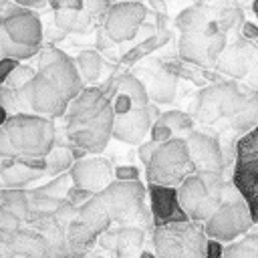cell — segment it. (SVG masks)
Instances as JSON below:
<instances>
[{
  "label": "cell",
  "mask_w": 258,
  "mask_h": 258,
  "mask_svg": "<svg viewBox=\"0 0 258 258\" xmlns=\"http://www.w3.org/2000/svg\"><path fill=\"white\" fill-rule=\"evenodd\" d=\"M105 87H85L71 103L67 113L60 117L64 121L67 145H75L85 153H101L113 129V103Z\"/></svg>",
  "instance_id": "obj_1"
},
{
  "label": "cell",
  "mask_w": 258,
  "mask_h": 258,
  "mask_svg": "<svg viewBox=\"0 0 258 258\" xmlns=\"http://www.w3.org/2000/svg\"><path fill=\"white\" fill-rule=\"evenodd\" d=\"M175 189L187 220L204 224L234 189V183L226 171H194Z\"/></svg>",
  "instance_id": "obj_2"
},
{
  "label": "cell",
  "mask_w": 258,
  "mask_h": 258,
  "mask_svg": "<svg viewBox=\"0 0 258 258\" xmlns=\"http://www.w3.org/2000/svg\"><path fill=\"white\" fill-rule=\"evenodd\" d=\"M95 196L99 198L113 226H137L143 230H153V216L145 204L147 189L139 179H113Z\"/></svg>",
  "instance_id": "obj_3"
},
{
  "label": "cell",
  "mask_w": 258,
  "mask_h": 258,
  "mask_svg": "<svg viewBox=\"0 0 258 258\" xmlns=\"http://www.w3.org/2000/svg\"><path fill=\"white\" fill-rule=\"evenodd\" d=\"M254 89L240 85L238 81H220L216 85H210L202 89L191 103V119L194 123L214 125L218 121H226L228 129L232 121L240 115V111L246 107L250 95ZM226 129V133H228Z\"/></svg>",
  "instance_id": "obj_4"
},
{
  "label": "cell",
  "mask_w": 258,
  "mask_h": 258,
  "mask_svg": "<svg viewBox=\"0 0 258 258\" xmlns=\"http://www.w3.org/2000/svg\"><path fill=\"white\" fill-rule=\"evenodd\" d=\"M18 159H44L56 145V125L52 119L36 113L8 115L2 125Z\"/></svg>",
  "instance_id": "obj_5"
},
{
  "label": "cell",
  "mask_w": 258,
  "mask_h": 258,
  "mask_svg": "<svg viewBox=\"0 0 258 258\" xmlns=\"http://www.w3.org/2000/svg\"><path fill=\"white\" fill-rule=\"evenodd\" d=\"M208 236L200 222L181 220L153 228V254L157 258H204Z\"/></svg>",
  "instance_id": "obj_6"
},
{
  "label": "cell",
  "mask_w": 258,
  "mask_h": 258,
  "mask_svg": "<svg viewBox=\"0 0 258 258\" xmlns=\"http://www.w3.org/2000/svg\"><path fill=\"white\" fill-rule=\"evenodd\" d=\"M194 171L196 169L187 151L185 137L179 135H173L171 139L159 143L153 149L149 161L145 163L147 183H155V185L177 187Z\"/></svg>",
  "instance_id": "obj_7"
},
{
  "label": "cell",
  "mask_w": 258,
  "mask_h": 258,
  "mask_svg": "<svg viewBox=\"0 0 258 258\" xmlns=\"http://www.w3.org/2000/svg\"><path fill=\"white\" fill-rule=\"evenodd\" d=\"M202 226L208 238L218 240L222 244H228L252 230L254 220H252L250 208L240 196V191L236 189V185Z\"/></svg>",
  "instance_id": "obj_8"
},
{
  "label": "cell",
  "mask_w": 258,
  "mask_h": 258,
  "mask_svg": "<svg viewBox=\"0 0 258 258\" xmlns=\"http://www.w3.org/2000/svg\"><path fill=\"white\" fill-rule=\"evenodd\" d=\"M226 44H228V34L218 26L216 20H210L200 30L181 32L179 56L198 67H214Z\"/></svg>",
  "instance_id": "obj_9"
},
{
  "label": "cell",
  "mask_w": 258,
  "mask_h": 258,
  "mask_svg": "<svg viewBox=\"0 0 258 258\" xmlns=\"http://www.w3.org/2000/svg\"><path fill=\"white\" fill-rule=\"evenodd\" d=\"M22 103L26 107V113H36L42 117H48L52 121L60 119L69 109V99L60 93V89L42 73L36 71V75L24 83L20 89Z\"/></svg>",
  "instance_id": "obj_10"
},
{
  "label": "cell",
  "mask_w": 258,
  "mask_h": 258,
  "mask_svg": "<svg viewBox=\"0 0 258 258\" xmlns=\"http://www.w3.org/2000/svg\"><path fill=\"white\" fill-rule=\"evenodd\" d=\"M214 67L234 81L244 79L246 87L258 91V46H254L248 38L242 36L232 44H226Z\"/></svg>",
  "instance_id": "obj_11"
},
{
  "label": "cell",
  "mask_w": 258,
  "mask_h": 258,
  "mask_svg": "<svg viewBox=\"0 0 258 258\" xmlns=\"http://www.w3.org/2000/svg\"><path fill=\"white\" fill-rule=\"evenodd\" d=\"M36 71L48 77L69 101H73L85 89V81L81 79L75 60L56 46L40 48V60Z\"/></svg>",
  "instance_id": "obj_12"
},
{
  "label": "cell",
  "mask_w": 258,
  "mask_h": 258,
  "mask_svg": "<svg viewBox=\"0 0 258 258\" xmlns=\"http://www.w3.org/2000/svg\"><path fill=\"white\" fill-rule=\"evenodd\" d=\"M0 28L4 30L6 36H10L18 44L42 48V40H44L42 20L32 8H24L14 2H8V6L0 16Z\"/></svg>",
  "instance_id": "obj_13"
},
{
  "label": "cell",
  "mask_w": 258,
  "mask_h": 258,
  "mask_svg": "<svg viewBox=\"0 0 258 258\" xmlns=\"http://www.w3.org/2000/svg\"><path fill=\"white\" fill-rule=\"evenodd\" d=\"M147 16V8L141 2L127 0L111 4L105 18H103V32L111 42H125L131 40L137 30L143 26Z\"/></svg>",
  "instance_id": "obj_14"
},
{
  "label": "cell",
  "mask_w": 258,
  "mask_h": 258,
  "mask_svg": "<svg viewBox=\"0 0 258 258\" xmlns=\"http://www.w3.org/2000/svg\"><path fill=\"white\" fill-rule=\"evenodd\" d=\"M185 143H187V151H189L196 171H226L228 169L230 163L224 155L218 135L202 131V129H191L185 135Z\"/></svg>",
  "instance_id": "obj_15"
},
{
  "label": "cell",
  "mask_w": 258,
  "mask_h": 258,
  "mask_svg": "<svg viewBox=\"0 0 258 258\" xmlns=\"http://www.w3.org/2000/svg\"><path fill=\"white\" fill-rule=\"evenodd\" d=\"M157 117V107L151 103L145 107H133L127 113H119L113 119L111 137L127 145H141L149 137V129Z\"/></svg>",
  "instance_id": "obj_16"
},
{
  "label": "cell",
  "mask_w": 258,
  "mask_h": 258,
  "mask_svg": "<svg viewBox=\"0 0 258 258\" xmlns=\"http://www.w3.org/2000/svg\"><path fill=\"white\" fill-rule=\"evenodd\" d=\"M69 173H71L73 185L81 187L89 194H99L115 179V169H113L111 161L101 157L99 153H95L91 157L75 159Z\"/></svg>",
  "instance_id": "obj_17"
},
{
  "label": "cell",
  "mask_w": 258,
  "mask_h": 258,
  "mask_svg": "<svg viewBox=\"0 0 258 258\" xmlns=\"http://www.w3.org/2000/svg\"><path fill=\"white\" fill-rule=\"evenodd\" d=\"M238 149H240V157L234 167L232 183L248 204L252 220L258 222V157L256 153H250L242 145Z\"/></svg>",
  "instance_id": "obj_18"
},
{
  "label": "cell",
  "mask_w": 258,
  "mask_h": 258,
  "mask_svg": "<svg viewBox=\"0 0 258 258\" xmlns=\"http://www.w3.org/2000/svg\"><path fill=\"white\" fill-rule=\"evenodd\" d=\"M147 196H149V210L153 216V228L159 224H169V222H181L187 220L183 214L179 200H177V189L169 185H147Z\"/></svg>",
  "instance_id": "obj_19"
},
{
  "label": "cell",
  "mask_w": 258,
  "mask_h": 258,
  "mask_svg": "<svg viewBox=\"0 0 258 258\" xmlns=\"http://www.w3.org/2000/svg\"><path fill=\"white\" fill-rule=\"evenodd\" d=\"M149 99L155 103H171L177 93V77L169 73L165 67L149 69L147 71V81H143Z\"/></svg>",
  "instance_id": "obj_20"
},
{
  "label": "cell",
  "mask_w": 258,
  "mask_h": 258,
  "mask_svg": "<svg viewBox=\"0 0 258 258\" xmlns=\"http://www.w3.org/2000/svg\"><path fill=\"white\" fill-rule=\"evenodd\" d=\"M52 18L54 26L64 34H83L93 26L91 16L83 8H58Z\"/></svg>",
  "instance_id": "obj_21"
},
{
  "label": "cell",
  "mask_w": 258,
  "mask_h": 258,
  "mask_svg": "<svg viewBox=\"0 0 258 258\" xmlns=\"http://www.w3.org/2000/svg\"><path fill=\"white\" fill-rule=\"evenodd\" d=\"M212 18V12L210 8H206L204 4H194V6H187L185 10H181L175 18V26L179 28V32H191V30H200L204 28Z\"/></svg>",
  "instance_id": "obj_22"
},
{
  "label": "cell",
  "mask_w": 258,
  "mask_h": 258,
  "mask_svg": "<svg viewBox=\"0 0 258 258\" xmlns=\"http://www.w3.org/2000/svg\"><path fill=\"white\" fill-rule=\"evenodd\" d=\"M75 64H77V71L81 75V79L85 83H91L95 85L99 79H101V71H103V56L93 50V48H85L77 54L75 58Z\"/></svg>",
  "instance_id": "obj_23"
},
{
  "label": "cell",
  "mask_w": 258,
  "mask_h": 258,
  "mask_svg": "<svg viewBox=\"0 0 258 258\" xmlns=\"http://www.w3.org/2000/svg\"><path fill=\"white\" fill-rule=\"evenodd\" d=\"M0 206L16 214L22 222H26L30 214V196L22 187H0Z\"/></svg>",
  "instance_id": "obj_24"
},
{
  "label": "cell",
  "mask_w": 258,
  "mask_h": 258,
  "mask_svg": "<svg viewBox=\"0 0 258 258\" xmlns=\"http://www.w3.org/2000/svg\"><path fill=\"white\" fill-rule=\"evenodd\" d=\"M222 258H258V232H246L244 236L224 244Z\"/></svg>",
  "instance_id": "obj_25"
},
{
  "label": "cell",
  "mask_w": 258,
  "mask_h": 258,
  "mask_svg": "<svg viewBox=\"0 0 258 258\" xmlns=\"http://www.w3.org/2000/svg\"><path fill=\"white\" fill-rule=\"evenodd\" d=\"M115 93H123L131 99L133 107H145L149 105V95H147V89L143 85V81L133 75V73H125L117 79V91Z\"/></svg>",
  "instance_id": "obj_26"
},
{
  "label": "cell",
  "mask_w": 258,
  "mask_h": 258,
  "mask_svg": "<svg viewBox=\"0 0 258 258\" xmlns=\"http://www.w3.org/2000/svg\"><path fill=\"white\" fill-rule=\"evenodd\" d=\"M75 163V155L71 151L69 145H54L46 157H44V165H46V175H58L71 169V165Z\"/></svg>",
  "instance_id": "obj_27"
},
{
  "label": "cell",
  "mask_w": 258,
  "mask_h": 258,
  "mask_svg": "<svg viewBox=\"0 0 258 258\" xmlns=\"http://www.w3.org/2000/svg\"><path fill=\"white\" fill-rule=\"evenodd\" d=\"M159 123H163L165 127L171 129V133H187L194 129V119L189 113L185 111H177V109H171V111H165V113H159V117L155 119Z\"/></svg>",
  "instance_id": "obj_28"
},
{
  "label": "cell",
  "mask_w": 258,
  "mask_h": 258,
  "mask_svg": "<svg viewBox=\"0 0 258 258\" xmlns=\"http://www.w3.org/2000/svg\"><path fill=\"white\" fill-rule=\"evenodd\" d=\"M73 185V179H71V173L64 171V173H58L54 175L48 183L32 189L34 194H42V196H52V198H67V191L71 189Z\"/></svg>",
  "instance_id": "obj_29"
},
{
  "label": "cell",
  "mask_w": 258,
  "mask_h": 258,
  "mask_svg": "<svg viewBox=\"0 0 258 258\" xmlns=\"http://www.w3.org/2000/svg\"><path fill=\"white\" fill-rule=\"evenodd\" d=\"M36 75V69L32 67V64H22V62H18L16 64V69L10 73V77L6 79V83H4V87H10V89H20L24 83H28L32 77Z\"/></svg>",
  "instance_id": "obj_30"
},
{
  "label": "cell",
  "mask_w": 258,
  "mask_h": 258,
  "mask_svg": "<svg viewBox=\"0 0 258 258\" xmlns=\"http://www.w3.org/2000/svg\"><path fill=\"white\" fill-rule=\"evenodd\" d=\"M22 220L16 216V214H12L10 210H6L4 206H0V238H6V236H10L12 232H16L18 228H22Z\"/></svg>",
  "instance_id": "obj_31"
},
{
  "label": "cell",
  "mask_w": 258,
  "mask_h": 258,
  "mask_svg": "<svg viewBox=\"0 0 258 258\" xmlns=\"http://www.w3.org/2000/svg\"><path fill=\"white\" fill-rule=\"evenodd\" d=\"M109 6H111L109 0H83V10L91 16L93 22L103 20L107 10H109Z\"/></svg>",
  "instance_id": "obj_32"
},
{
  "label": "cell",
  "mask_w": 258,
  "mask_h": 258,
  "mask_svg": "<svg viewBox=\"0 0 258 258\" xmlns=\"http://www.w3.org/2000/svg\"><path fill=\"white\" fill-rule=\"evenodd\" d=\"M171 137H173V133H171L169 127H165V125L159 123V121H153V125H151V129H149V139H151V141L163 143V141H167V139H171Z\"/></svg>",
  "instance_id": "obj_33"
},
{
  "label": "cell",
  "mask_w": 258,
  "mask_h": 258,
  "mask_svg": "<svg viewBox=\"0 0 258 258\" xmlns=\"http://www.w3.org/2000/svg\"><path fill=\"white\" fill-rule=\"evenodd\" d=\"M0 157L2 159H10V161H16L18 159V153L12 147V143H10V139H8V135H6V131H4L2 125H0Z\"/></svg>",
  "instance_id": "obj_34"
},
{
  "label": "cell",
  "mask_w": 258,
  "mask_h": 258,
  "mask_svg": "<svg viewBox=\"0 0 258 258\" xmlns=\"http://www.w3.org/2000/svg\"><path fill=\"white\" fill-rule=\"evenodd\" d=\"M111 103H113V111H115V115H119V113H127L129 109H133L131 99H129L127 95H123V93H115L113 99H111Z\"/></svg>",
  "instance_id": "obj_35"
},
{
  "label": "cell",
  "mask_w": 258,
  "mask_h": 258,
  "mask_svg": "<svg viewBox=\"0 0 258 258\" xmlns=\"http://www.w3.org/2000/svg\"><path fill=\"white\" fill-rule=\"evenodd\" d=\"M115 179H121V181L139 179V169L135 165H117L115 167Z\"/></svg>",
  "instance_id": "obj_36"
},
{
  "label": "cell",
  "mask_w": 258,
  "mask_h": 258,
  "mask_svg": "<svg viewBox=\"0 0 258 258\" xmlns=\"http://www.w3.org/2000/svg\"><path fill=\"white\" fill-rule=\"evenodd\" d=\"M79 258H115V254H113L109 248H105V246H101V244L97 242V244L91 246L87 252H83Z\"/></svg>",
  "instance_id": "obj_37"
},
{
  "label": "cell",
  "mask_w": 258,
  "mask_h": 258,
  "mask_svg": "<svg viewBox=\"0 0 258 258\" xmlns=\"http://www.w3.org/2000/svg\"><path fill=\"white\" fill-rule=\"evenodd\" d=\"M18 62H20V60H16V58H8V56L0 58V87L6 83V79H8L10 73L16 69Z\"/></svg>",
  "instance_id": "obj_38"
},
{
  "label": "cell",
  "mask_w": 258,
  "mask_h": 258,
  "mask_svg": "<svg viewBox=\"0 0 258 258\" xmlns=\"http://www.w3.org/2000/svg\"><path fill=\"white\" fill-rule=\"evenodd\" d=\"M157 145H159V143H155V141H151V139H145L141 145H137V147H139V159H141L143 167H145V163L149 161V157H151V153H153V149H155Z\"/></svg>",
  "instance_id": "obj_39"
},
{
  "label": "cell",
  "mask_w": 258,
  "mask_h": 258,
  "mask_svg": "<svg viewBox=\"0 0 258 258\" xmlns=\"http://www.w3.org/2000/svg\"><path fill=\"white\" fill-rule=\"evenodd\" d=\"M222 248H224V244H222V242L208 238V242H206V254H204V258H222Z\"/></svg>",
  "instance_id": "obj_40"
},
{
  "label": "cell",
  "mask_w": 258,
  "mask_h": 258,
  "mask_svg": "<svg viewBox=\"0 0 258 258\" xmlns=\"http://www.w3.org/2000/svg\"><path fill=\"white\" fill-rule=\"evenodd\" d=\"M52 10L58 8H83V0H48Z\"/></svg>",
  "instance_id": "obj_41"
},
{
  "label": "cell",
  "mask_w": 258,
  "mask_h": 258,
  "mask_svg": "<svg viewBox=\"0 0 258 258\" xmlns=\"http://www.w3.org/2000/svg\"><path fill=\"white\" fill-rule=\"evenodd\" d=\"M10 2H14V4H18V6H24V8H38V6H44L48 0H10Z\"/></svg>",
  "instance_id": "obj_42"
},
{
  "label": "cell",
  "mask_w": 258,
  "mask_h": 258,
  "mask_svg": "<svg viewBox=\"0 0 258 258\" xmlns=\"http://www.w3.org/2000/svg\"><path fill=\"white\" fill-rule=\"evenodd\" d=\"M8 163H12V161H10V159H2V157H0V187H2V171L6 169V165H8Z\"/></svg>",
  "instance_id": "obj_43"
},
{
  "label": "cell",
  "mask_w": 258,
  "mask_h": 258,
  "mask_svg": "<svg viewBox=\"0 0 258 258\" xmlns=\"http://www.w3.org/2000/svg\"><path fill=\"white\" fill-rule=\"evenodd\" d=\"M6 119H8V111L0 105V125H4V123H6Z\"/></svg>",
  "instance_id": "obj_44"
},
{
  "label": "cell",
  "mask_w": 258,
  "mask_h": 258,
  "mask_svg": "<svg viewBox=\"0 0 258 258\" xmlns=\"http://www.w3.org/2000/svg\"><path fill=\"white\" fill-rule=\"evenodd\" d=\"M139 258H157V256H155V254H153V252H149V250H143V252H141V256H139Z\"/></svg>",
  "instance_id": "obj_45"
},
{
  "label": "cell",
  "mask_w": 258,
  "mask_h": 258,
  "mask_svg": "<svg viewBox=\"0 0 258 258\" xmlns=\"http://www.w3.org/2000/svg\"><path fill=\"white\" fill-rule=\"evenodd\" d=\"M8 2H10V0H0V16H2V12H4V8L8 6Z\"/></svg>",
  "instance_id": "obj_46"
},
{
  "label": "cell",
  "mask_w": 258,
  "mask_h": 258,
  "mask_svg": "<svg viewBox=\"0 0 258 258\" xmlns=\"http://www.w3.org/2000/svg\"><path fill=\"white\" fill-rule=\"evenodd\" d=\"M0 58H4V50H2V28H0Z\"/></svg>",
  "instance_id": "obj_47"
},
{
  "label": "cell",
  "mask_w": 258,
  "mask_h": 258,
  "mask_svg": "<svg viewBox=\"0 0 258 258\" xmlns=\"http://www.w3.org/2000/svg\"><path fill=\"white\" fill-rule=\"evenodd\" d=\"M67 258H75V256H67Z\"/></svg>",
  "instance_id": "obj_48"
}]
</instances>
